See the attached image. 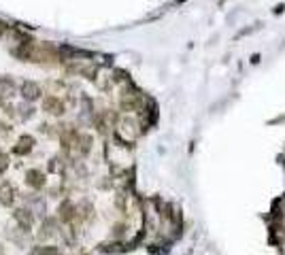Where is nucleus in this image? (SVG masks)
Returning a JSON list of instances; mask_svg holds the SVG:
<instances>
[{"mask_svg": "<svg viewBox=\"0 0 285 255\" xmlns=\"http://www.w3.org/2000/svg\"><path fill=\"white\" fill-rule=\"evenodd\" d=\"M62 170H64L62 158H51L49 160V172H62Z\"/></svg>", "mask_w": 285, "mask_h": 255, "instance_id": "12", "label": "nucleus"}, {"mask_svg": "<svg viewBox=\"0 0 285 255\" xmlns=\"http://www.w3.org/2000/svg\"><path fill=\"white\" fill-rule=\"evenodd\" d=\"M26 183L30 185L32 189H40V187H45V175L38 168H32V170L26 172Z\"/></svg>", "mask_w": 285, "mask_h": 255, "instance_id": "7", "label": "nucleus"}, {"mask_svg": "<svg viewBox=\"0 0 285 255\" xmlns=\"http://www.w3.org/2000/svg\"><path fill=\"white\" fill-rule=\"evenodd\" d=\"M7 168H9V155L0 151V175H2V172H7Z\"/></svg>", "mask_w": 285, "mask_h": 255, "instance_id": "13", "label": "nucleus"}, {"mask_svg": "<svg viewBox=\"0 0 285 255\" xmlns=\"http://www.w3.org/2000/svg\"><path fill=\"white\" fill-rule=\"evenodd\" d=\"M19 91H21V98L28 102H34L38 100L40 94H43V90H40L38 83H34V81H24V83L19 85Z\"/></svg>", "mask_w": 285, "mask_h": 255, "instance_id": "2", "label": "nucleus"}, {"mask_svg": "<svg viewBox=\"0 0 285 255\" xmlns=\"http://www.w3.org/2000/svg\"><path fill=\"white\" fill-rule=\"evenodd\" d=\"M15 221L19 223V228L24 232H30L34 217H32V213L28 211V208H17V211H15Z\"/></svg>", "mask_w": 285, "mask_h": 255, "instance_id": "6", "label": "nucleus"}, {"mask_svg": "<svg viewBox=\"0 0 285 255\" xmlns=\"http://www.w3.org/2000/svg\"><path fill=\"white\" fill-rule=\"evenodd\" d=\"M75 213H77V208H75V204L71 200H64L60 208H57V217L62 219V221H71V219L75 217Z\"/></svg>", "mask_w": 285, "mask_h": 255, "instance_id": "8", "label": "nucleus"}, {"mask_svg": "<svg viewBox=\"0 0 285 255\" xmlns=\"http://www.w3.org/2000/svg\"><path fill=\"white\" fill-rule=\"evenodd\" d=\"M34 143H37V141H34L30 134H24V136L17 138V145L13 147V151H15L17 155H28V153H30L32 149H34Z\"/></svg>", "mask_w": 285, "mask_h": 255, "instance_id": "5", "label": "nucleus"}, {"mask_svg": "<svg viewBox=\"0 0 285 255\" xmlns=\"http://www.w3.org/2000/svg\"><path fill=\"white\" fill-rule=\"evenodd\" d=\"M92 151V136L90 134H81L79 143H77V153L79 155H87Z\"/></svg>", "mask_w": 285, "mask_h": 255, "instance_id": "10", "label": "nucleus"}, {"mask_svg": "<svg viewBox=\"0 0 285 255\" xmlns=\"http://www.w3.org/2000/svg\"><path fill=\"white\" fill-rule=\"evenodd\" d=\"M43 111L60 117V115H64V111H66V107H64V102L57 96H45L43 98Z\"/></svg>", "mask_w": 285, "mask_h": 255, "instance_id": "3", "label": "nucleus"}, {"mask_svg": "<svg viewBox=\"0 0 285 255\" xmlns=\"http://www.w3.org/2000/svg\"><path fill=\"white\" fill-rule=\"evenodd\" d=\"M32 255H62L56 247H37L32 251Z\"/></svg>", "mask_w": 285, "mask_h": 255, "instance_id": "11", "label": "nucleus"}, {"mask_svg": "<svg viewBox=\"0 0 285 255\" xmlns=\"http://www.w3.org/2000/svg\"><path fill=\"white\" fill-rule=\"evenodd\" d=\"M119 107L124 109V111H143L145 96L134 88H128L121 91V96H119Z\"/></svg>", "mask_w": 285, "mask_h": 255, "instance_id": "1", "label": "nucleus"}, {"mask_svg": "<svg viewBox=\"0 0 285 255\" xmlns=\"http://www.w3.org/2000/svg\"><path fill=\"white\" fill-rule=\"evenodd\" d=\"M11 132H13V128H11V126H4V124H0V138L9 136Z\"/></svg>", "mask_w": 285, "mask_h": 255, "instance_id": "14", "label": "nucleus"}, {"mask_svg": "<svg viewBox=\"0 0 285 255\" xmlns=\"http://www.w3.org/2000/svg\"><path fill=\"white\" fill-rule=\"evenodd\" d=\"M17 198L15 187L11 183H0V204L2 206H13V202Z\"/></svg>", "mask_w": 285, "mask_h": 255, "instance_id": "4", "label": "nucleus"}, {"mask_svg": "<svg viewBox=\"0 0 285 255\" xmlns=\"http://www.w3.org/2000/svg\"><path fill=\"white\" fill-rule=\"evenodd\" d=\"M15 91V83L9 77H0V98H9Z\"/></svg>", "mask_w": 285, "mask_h": 255, "instance_id": "9", "label": "nucleus"}]
</instances>
